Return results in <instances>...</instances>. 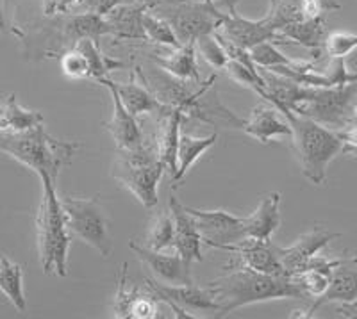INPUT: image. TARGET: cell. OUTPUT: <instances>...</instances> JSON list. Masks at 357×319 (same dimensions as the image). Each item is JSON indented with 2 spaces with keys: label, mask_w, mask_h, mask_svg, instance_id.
I'll use <instances>...</instances> for the list:
<instances>
[{
  "label": "cell",
  "mask_w": 357,
  "mask_h": 319,
  "mask_svg": "<svg viewBox=\"0 0 357 319\" xmlns=\"http://www.w3.org/2000/svg\"><path fill=\"white\" fill-rule=\"evenodd\" d=\"M225 275L213 280L206 287L220 305L218 318L231 314L236 309L268 299H305V293L289 275H268L243 264L231 263L223 267Z\"/></svg>",
  "instance_id": "obj_1"
},
{
  "label": "cell",
  "mask_w": 357,
  "mask_h": 319,
  "mask_svg": "<svg viewBox=\"0 0 357 319\" xmlns=\"http://www.w3.org/2000/svg\"><path fill=\"white\" fill-rule=\"evenodd\" d=\"M77 143L52 138L43 123L27 130H0V152L11 155L38 175L47 173L56 180L59 171L72 162Z\"/></svg>",
  "instance_id": "obj_2"
},
{
  "label": "cell",
  "mask_w": 357,
  "mask_h": 319,
  "mask_svg": "<svg viewBox=\"0 0 357 319\" xmlns=\"http://www.w3.org/2000/svg\"><path fill=\"white\" fill-rule=\"evenodd\" d=\"M40 178L43 184V199L36 215V242L41 266L47 275L56 273L66 277L72 232L68 231L65 212L56 193V180L47 173H41Z\"/></svg>",
  "instance_id": "obj_3"
},
{
  "label": "cell",
  "mask_w": 357,
  "mask_h": 319,
  "mask_svg": "<svg viewBox=\"0 0 357 319\" xmlns=\"http://www.w3.org/2000/svg\"><path fill=\"white\" fill-rule=\"evenodd\" d=\"M291 125V139L296 157L301 162L302 173L312 184H324L327 178V168L333 159L343 150V141L336 130L320 125L311 118L301 114L284 113Z\"/></svg>",
  "instance_id": "obj_4"
},
{
  "label": "cell",
  "mask_w": 357,
  "mask_h": 319,
  "mask_svg": "<svg viewBox=\"0 0 357 319\" xmlns=\"http://www.w3.org/2000/svg\"><path fill=\"white\" fill-rule=\"evenodd\" d=\"M165 166L158 152L142 143L136 148L120 150L113 164V178L129 189L145 209L158 205V187Z\"/></svg>",
  "instance_id": "obj_5"
},
{
  "label": "cell",
  "mask_w": 357,
  "mask_h": 319,
  "mask_svg": "<svg viewBox=\"0 0 357 319\" xmlns=\"http://www.w3.org/2000/svg\"><path fill=\"white\" fill-rule=\"evenodd\" d=\"M357 104V81L333 88H307L305 97L291 113L311 118L327 129L343 130L354 118Z\"/></svg>",
  "instance_id": "obj_6"
},
{
  "label": "cell",
  "mask_w": 357,
  "mask_h": 319,
  "mask_svg": "<svg viewBox=\"0 0 357 319\" xmlns=\"http://www.w3.org/2000/svg\"><path fill=\"white\" fill-rule=\"evenodd\" d=\"M65 212L66 225L73 235L81 238L86 244L98 251L102 257H109L113 242L109 235V223L97 199H59Z\"/></svg>",
  "instance_id": "obj_7"
},
{
  "label": "cell",
  "mask_w": 357,
  "mask_h": 319,
  "mask_svg": "<svg viewBox=\"0 0 357 319\" xmlns=\"http://www.w3.org/2000/svg\"><path fill=\"white\" fill-rule=\"evenodd\" d=\"M159 302L167 303L175 312V318L193 319L199 316H215L218 318L220 305L206 287H197L195 283L168 286L154 279L146 280Z\"/></svg>",
  "instance_id": "obj_8"
},
{
  "label": "cell",
  "mask_w": 357,
  "mask_h": 319,
  "mask_svg": "<svg viewBox=\"0 0 357 319\" xmlns=\"http://www.w3.org/2000/svg\"><path fill=\"white\" fill-rule=\"evenodd\" d=\"M236 2L238 0H223L225 9H220L216 6L218 8V27H216V33H220L223 38H227L229 41L247 50L256 47L257 43H263V41L286 43L270 27L266 17L261 18V20H248V18L241 17L240 13L236 11Z\"/></svg>",
  "instance_id": "obj_9"
},
{
  "label": "cell",
  "mask_w": 357,
  "mask_h": 319,
  "mask_svg": "<svg viewBox=\"0 0 357 319\" xmlns=\"http://www.w3.org/2000/svg\"><path fill=\"white\" fill-rule=\"evenodd\" d=\"M184 209L191 216L202 242H206L207 247L223 250L225 247H231L247 238L243 218H238L225 210H200L186 205Z\"/></svg>",
  "instance_id": "obj_10"
},
{
  "label": "cell",
  "mask_w": 357,
  "mask_h": 319,
  "mask_svg": "<svg viewBox=\"0 0 357 319\" xmlns=\"http://www.w3.org/2000/svg\"><path fill=\"white\" fill-rule=\"evenodd\" d=\"M130 250L136 254L139 260L151 271L154 280L168 286H181V283H193L191 279V264L181 257V255L162 254V250H152L143 244H136L130 241Z\"/></svg>",
  "instance_id": "obj_11"
},
{
  "label": "cell",
  "mask_w": 357,
  "mask_h": 319,
  "mask_svg": "<svg viewBox=\"0 0 357 319\" xmlns=\"http://www.w3.org/2000/svg\"><path fill=\"white\" fill-rule=\"evenodd\" d=\"M225 251L238 255V263L259 273L268 275H286L284 267L279 259V247L273 244L272 239H252L245 238L236 244L223 248Z\"/></svg>",
  "instance_id": "obj_12"
},
{
  "label": "cell",
  "mask_w": 357,
  "mask_h": 319,
  "mask_svg": "<svg viewBox=\"0 0 357 319\" xmlns=\"http://www.w3.org/2000/svg\"><path fill=\"white\" fill-rule=\"evenodd\" d=\"M340 235L341 234H337V232H329L317 226V228L309 231L307 234L301 235L291 247H279V259L282 267H284L286 275H298L314 255L320 254L333 239L340 238Z\"/></svg>",
  "instance_id": "obj_13"
},
{
  "label": "cell",
  "mask_w": 357,
  "mask_h": 319,
  "mask_svg": "<svg viewBox=\"0 0 357 319\" xmlns=\"http://www.w3.org/2000/svg\"><path fill=\"white\" fill-rule=\"evenodd\" d=\"M136 73H138L139 81H134V77L129 82H126V84L113 81V86L116 88L120 98H122V104L126 105V109L136 118L142 116V114H158L161 118L162 114L172 111L174 105H168L159 100L158 95L151 89V86L146 84L139 66L136 68Z\"/></svg>",
  "instance_id": "obj_14"
},
{
  "label": "cell",
  "mask_w": 357,
  "mask_h": 319,
  "mask_svg": "<svg viewBox=\"0 0 357 319\" xmlns=\"http://www.w3.org/2000/svg\"><path fill=\"white\" fill-rule=\"evenodd\" d=\"M102 86H106L109 89L111 97H113V118L106 123L107 132L113 136L114 143L120 150L136 148L143 143V134L139 129V123L136 116L126 109V105L122 104V98L118 95L116 88L113 86V81L109 77L100 79Z\"/></svg>",
  "instance_id": "obj_15"
},
{
  "label": "cell",
  "mask_w": 357,
  "mask_h": 319,
  "mask_svg": "<svg viewBox=\"0 0 357 319\" xmlns=\"http://www.w3.org/2000/svg\"><path fill=\"white\" fill-rule=\"evenodd\" d=\"M357 298V257H347L345 263H341L333 270L329 287L318 298H314L311 307L307 309L305 318H311L312 312H317L321 305L327 303H349Z\"/></svg>",
  "instance_id": "obj_16"
},
{
  "label": "cell",
  "mask_w": 357,
  "mask_h": 319,
  "mask_svg": "<svg viewBox=\"0 0 357 319\" xmlns=\"http://www.w3.org/2000/svg\"><path fill=\"white\" fill-rule=\"evenodd\" d=\"M168 209H170L175 223V250L186 263H200L202 260V238H200L199 231H197L195 223H193L191 216L186 212L183 203H178L175 196L170 199V207Z\"/></svg>",
  "instance_id": "obj_17"
},
{
  "label": "cell",
  "mask_w": 357,
  "mask_h": 319,
  "mask_svg": "<svg viewBox=\"0 0 357 319\" xmlns=\"http://www.w3.org/2000/svg\"><path fill=\"white\" fill-rule=\"evenodd\" d=\"M241 130L261 143L272 141L277 136H291L289 121L275 105H256Z\"/></svg>",
  "instance_id": "obj_18"
},
{
  "label": "cell",
  "mask_w": 357,
  "mask_h": 319,
  "mask_svg": "<svg viewBox=\"0 0 357 319\" xmlns=\"http://www.w3.org/2000/svg\"><path fill=\"white\" fill-rule=\"evenodd\" d=\"M184 121H186L184 114L177 107H172V111L159 118L158 134H155V152H158V157L165 166V170L170 171L172 177L177 171V145L178 136H181V125Z\"/></svg>",
  "instance_id": "obj_19"
},
{
  "label": "cell",
  "mask_w": 357,
  "mask_h": 319,
  "mask_svg": "<svg viewBox=\"0 0 357 319\" xmlns=\"http://www.w3.org/2000/svg\"><path fill=\"white\" fill-rule=\"evenodd\" d=\"M149 9L145 2L132 0L120 4L106 15V20L111 25V36L116 40H146L143 31V13Z\"/></svg>",
  "instance_id": "obj_20"
},
{
  "label": "cell",
  "mask_w": 357,
  "mask_h": 319,
  "mask_svg": "<svg viewBox=\"0 0 357 319\" xmlns=\"http://www.w3.org/2000/svg\"><path fill=\"white\" fill-rule=\"evenodd\" d=\"M245 235L252 239H272L280 226V193L264 194L257 209L243 218Z\"/></svg>",
  "instance_id": "obj_21"
},
{
  "label": "cell",
  "mask_w": 357,
  "mask_h": 319,
  "mask_svg": "<svg viewBox=\"0 0 357 319\" xmlns=\"http://www.w3.org/2000/svg\"><path fill=\"white\" fill-rule=\"evenodd\" d=\"M154 63L159 66L161 72L172 75L174 79L184 82H199L200 73L199 65H197V47L195 43H184L177 49H172L167 56L155 54Z\"/></svg>",
  "instance_id": "obj_22"
},
{
  "label": "cell",
  "mask_w": 357,
  "mask_h": 319,
  "mask_svg": "<svg viewBox=\"0 0 357 319\" xmlns=\"http://www.w3.org/2000/svg\"><path fill=\"white\" fill-rule=\"evenodd\" d=\"M279 36L286 41V43H296L302 45L305 49L312 50V52H320L324 47L325 36H327V29H325V18H302L298 22L286 25L279 31Z\"/></svg>",
  "instance_id": "obj_23"
},
{
  "label": "cell",
  "mask_w": 357,
  "mask_h": 319,
  "mask_svg": "<svg viewBox=\"0 0 357 319\" xmlns=\"http://www.w3.org/2000/svg\"><path fill=\"white\" fill-rule=\"evenodd\" d=\"M216 141H218V134L216 132L209 134L206 138H195V136H190V134H181L177 145V171L172 177L174 182H183L191 166L199 161L200 155L206 150L215 146Z\"/></svg>",
  "instance_id": "obj_24"
},
{
  "label": "cell",
  "mask_w": 357,
  "mask_h": 319,
  "mask_svg": "<svg viewBox=\"0 0 357 319\" xmlns=\"http://www.w3.org/2000/svg\"><path fill=\"white\" fill-rule=\"evenodd\" d=\"M65 34L68 40H72L73 43L79 40H98L100 36H111V25L106 20V17H100L97 13H79V15H73L65 25Z\"/></svg>",
  "instance_id": "obj_25"
},
{
  "label": "cell",
  "mask_w": 357,
  "mask_h": 319,
  "mask_svg": "<svg viewBox=\"0 0 357 319\" xmlns=\"http://www.w3.org/2000/svg\"><path fill=\"white\" fill-rule=\"evenodd\" d=\"M0 291L18 312H25L27 303L24 295V271L20 264L9 260L6 255L0 259Z\"/></svg>",
  "instance_id": "obj_26"
},
{
  "label": "cell",
  "mask_w": 357,
  "mask_h": 319,
  "mask_svg": "<svg viewBox=\"0 0 357 319\" xmlns=\"http://www.w3.org/2000/svg\"><path fill=\"white\" fill-rule=\"evenodd\" d=\"M73 49H77L79 52L84 54V57L88 59L89 65V79H95V81L109 77V73L113 72V70L123 68V66H126L122 61L111 59L109 56H104V54L98 50L95 40L84 38V40L75 41V47H73Z\"/></svg>",
  "instance_id": "obj_27"
},
{
  "label": "cell",
  "mask_w": 357,
  "mask_h": 319,
  "mask_svg": "<svg viewBox=\"0 0 357 319\" xmlns=\"http://www.w3.org/2000/svg\"><path fill=\"white\" fill-rule=\"evenodd\" d=\"M4 120L8 123V130H27L43 123V114L40 111H29L22 107L17 100V95L11 93L6 98L4 104Z\"/></svg>",
  "instance_id": "obj_28"
},
{
  "label": "cell",
  "mask_w": 357,
  "mask_h": 319,
  "mask_svg": "<svg viewBox=\"0 0 357 319\" xmlns=\"http://www.w3.org/2000/svg\"><path fill=\"white\" fill-rule=\"evenodd\" d=\"M143 31H145L146 40L149 41H154V43L168 47V49H177V47H181V41L175 36L172 25L165 18L155 15L154 11H151V9H146L143 13Z\"/></svg>",
  "instance_id": "obj_29"
},
{
  "label": "cell",
  "mask_w": 357,
  "mask_h": 319,
  "mask_svg": "<svg viewBox=\"0 0 357 319\" xmlns=\"http://www.w3.org/2000/svg\"><path fill=\"white\" fill-rule=\"evenodd\" d=\"M175 239V223L174 216H172L170 209L162 210L155 216V219L152 221L151 231L146 235V247L152 248V250H167V248L174 247Z\"/></svg>",
  "instance_id": "obj_30"
},
{
  "label": "cell",
  "mask_w": 357,
  "mask_h": 319,
  "mask_svg": "<svg viewBox=\"0 0 357 319\" xmlns=\"http://www.w3.org/2000/svg\"><path fill=\"white\" fill-rule=\"evenodd\" d=\"M304 11H302L301 0H272L270 2V11L266 15V20L270 27L279 34V31L293 22L302 20Z\"/></svg>",
  "instance_id": "obj_31"
},
{
  "label": "cell",
  "mask_w": 357,
  "mask_h": 319,
  "mask_svg": "<svg viewBox=\"0 0 357 319\" xmlns=\"http://www.w3.org/2000/svg\"><path fill=\"white\" fill-rule=\"evenodd\" d=\"M250 57L254 61V65L257 68H273V66H288L291 65L293 59H289L288 56L280 52L277 49L273 41H263V43H257L256 47H252Z\"/></svg>",
  "instance_id": "obj_32"
},
{
  "label": "cell",
  "mask_w": 357,
  "mask_h": 319,
  "mask_svg": "<svg viewBox=\"0 0 357 319\" xmlns=\"http://www.w3.org/2000/svg\"><path fill=\"white\" fill-rule=\"evenodd\" d=\"M223 72L227 73L229 77L234 82L245 86V88L254 89L256 93H259L261 89H264V81L263 77H261L259 68H250V66L243 65L240 61L229 59L225 68H223Z\"/></svg>",
  "instance_id": "obj_33"
},
{
  "label": "cell",
  "mask_w": 357,
  "mask_h": 319,
  "mask_svg": "<svg viewBox=\"0 0 357 319\" xmlns=\"http://www.w3.org/2000/svg\"><path fill=\"white\" fill-rule=\"evenodd\" d=\"M195 47H197V52L200 56H204V59L209 63L215 70H223L225 65H227V54L223 50V47L220 45V41L216 40L215 33L211 34H204L200 36L199 40L195 41Z\"/></svg>",
  "instance_id": "obj_34"
},
{
  "label": "cell",
  "mask_w": 357,
  "mask_h": 319,
  "mask_svg": "<svg viewBox=\"0 0 357 319\" xmlns=\"http://www.w3.org/2000/svg\"><path fill=\"white\" fill-rule=\"evenodd\" d=\"M324 49L329 57H343L345 59L357 49V34L345 33V31L327 34L324 41Z\"/></svg>",
  "instance_id": "obj_35"
},
{
  "label": "cell",
  "mask_w": 357,
  "mask_h": 319,
  "mask_svg": "<svg viewBox=\"0 0 357 319\" xmlns=\"http://www.w3.org/2000/svg\"><path fill=\"white\" fill-rule=\"evenodd\" d=\"M61 70L70 79H89V65L84 54L72 49L61 57Z\"/></svg>",
  "instance_id": "obj_36"
},
{
  "label": "cell",
  "mask_w": 357,
  "mask_h": 319,
  "mask_svg": "<svg viewBox=\"0 0 357 319\" xmlns=\"http://www.w3.org/2000/svg\"><path fill=\"white\" fill-rule=\"evenodd\" d=\"M301 2L305 18L324 17L325 13L333 11V9H340V4H336L333 0H301Z\"/></svg>",
  "instance_id": "obj_37"
},
{
  "label": "cell",
  "mask_w": 357,
  "mask_h": 319,
  "mask_svg": "<svg viewBox=\"0 0 357 319\" xmlns=\"http://www.w3.org/2000/svg\"><path fill=\"white\" fill-rule=\"evenodd\" d=\"M81 2L84 11L97 13L100 17H106L107 13L113 11L116 6L126 4V2H132V0H81ZM81 2H79V4H81Z\"/></svg>",
  "instance_id": "obj_38"
},
{
  "label": "cell",
  "mask_w": 357,
  "mask_h": 319,
  "mask_svg": "<svg viewBox=\"0 0 357 319\" xmlns=\"http://www.w3.org/2000/svg\"><path fill=\"white\" fill-rule=\"evenodd\" d=\"M81 0H43V13L47 17L59 15V13L68 11L72 6L79 4Z\"/></svg>",
  "instance_id": "obj_39"
},
{
  "label": "cell",
  "mask_w": 357,
  "mask_h": 319,
  "mask_svg": "<svg viewBox=\"0 0 357 319\" xmlns=\"http://www.w3.org/2000/svg\"><path fill=\"white\" fill-rule=\"evenodd\" d=\"M337 314L343 316V318H357V298L349 303H340Z\"/></svg>",
  "instance_id": "obj_40"
},
{
  "label": "cell",
  "mask_w": 357,
  "mask_h": 319,
  "mask_svg": "<svg viewBox=\"0 0 357 319\" xmlns=\"http://www.w3.org/2000/svg\"><path fill=\"white\" fill-rule=\"evenodd\" d=\"M347 127H357V104H356V111H354L352 121H350V123Z\"/></svg>",
  "instance_id": "obj_41"
},
{
  "label": "cell",
  "mask_w": 357,
  "mask_h": 319,
  "mask_svg": "<svg viewBox=\"0 0 357 319\" xmlns=\"http://www.w3.org/2000/svg\"><path fill=\"white\" fill-rule=\"evenodd\" d=\"M188 2H216V0H188Z\"/></svg>",
  "instance_id": "obj_42"
},
{
  "label": "cell",
  "mask_w": 357,
  "mask_h": 319,
  "mask_svg": "<svg viewBox=\"0 0 357 319\" xmlns=\"http://www.w3.org/2000/svg\"><path fill=\"white\" fill-rule=\"evenodd\" d=\"M4 114V105H0V116Z\"/></svg>",
  "instance_id": "obj_43"
}]
</instances>
